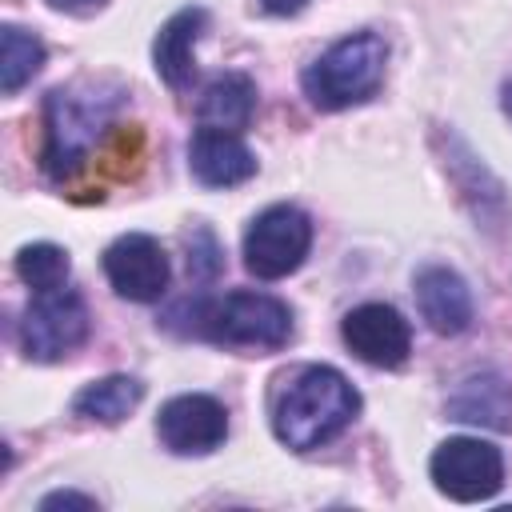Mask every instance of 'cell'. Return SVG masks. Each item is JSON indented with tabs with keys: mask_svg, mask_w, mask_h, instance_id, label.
Returning a JSON list of instances; mask_svg holds the SVG:
<instances>
[{
	"mask_svg": "<svg viewBox=\"0 0 512 512\" xmlns=\"http://www.w3.org/2000/svg\"><path fill=\"white\" fill-rule=\"evenodd\" d=\"M124 88L112 80H76L44 96V148L40 168L52 180H72L96 152L104 128L124 104Z\"/></svg>",
	"mask_w": 512,
	"mask_h": 512,
	"instance_id": "6da1fadb",
	"label": "cell"
},
{
	"mask_svg": "<svg viewBox=\"0 0 512 512\" xmlns=\"http://www.w3.org/2000/svg\"><path fill=\"white\" fill-rule=\"evenodd\" d=\"M360 412V392L328 364H304L272 400V432L292 452H312L336 440Z\"/></svg>",
	"mask_w": 512,
	"mask_h": 512,
	"instance_id": "7a4b0ae2",
	"label": "cell"
},
{
	"mask_svg": "<svg viewBox=\"0 0 512 512\" xmlns=\"http://www.w3.org/2000/svg\"><path fill=\"white\" fill-rule=\"evenodd\" d=\"M384 64H388V44L376 32H352L324 48L308 68H304V92L316 108L340 112L352 104H364L376 96L384 84Z\"/></svg>",
	"mask_w": 512,
	"mask_h": 512,
	"instance_id": "3957f363",
	"label": "cell"
},
{
	"mask_svg": "<svg viewBox=\"0 0 512 512\" xmlns=\"http://www.w3.org/2000/svg\"><path fill=\"white\" fill-rule=\"evenodd\" d=\"M192 308L188 332L232 344V348H284L292 340V312L284 300L268 292H228V296H204Z\"/></svg>",
	"mask_w": 512,
	"mask_h": 512,
	"instance_id": "277c9868",
	"label": "cell"
},
{
	"mask_svg": "<svg viewBox=\"0 0 512 512\" xmlns=\"http://www.w3.org/2000/svg\"><path fill=\"white\" fill-rule=\"evenodd\" d=\"M88 340V304L76 288L60 284L48 292H32V304L20 320V348L28 360L52 364L76 352Z\"/></svg>",
	"mask_w": 512,
	"mask_h": 512,
	"instance_id": "5b68a950",
	"label": "cell"
},
{
	"mask_svg": "<svg viewBox=\"0 0 512 512\" xmlns=\"http://www.w3.org/2000/svg\"><path fill=\"white\" fill-rule=\"evenodd\" d=\"M312 248V220L296 204L264 208L244 232V268L256 280L292 276Z\"/></svg>",
	"mask_w": 512,
	"mask_h": 512,
	"instance_id": "8992f818",
	"label": "cell"
},
{
	"mask_svg": "<svg viewBox=\"0 0 512 512\" xmlns=\"http://www.w3.org/2000/svg\"><path fill=\"white\" fill-rule=\"evenodd\" d=\"M432 484L456 504H476L500 492L504 484V456L496 444L480 436H448L432 452Z\"/></svg>",
	"mask_w": 512,
	"mask_h": 512,
	"instance_id": "52a82bcc",
	"label": "cell"
},
{
	"mask_svg": "<svg viewBox=\"0 0 512 512\" xmlns=\"http://www.w3.org/2000/svg\"><path fill=\"white\" fill-rule=\"evenodd\" d=\"M104 276L116 296H124L132 304H152L164 296L172 268H168V256L156 236L128 232L104 248Z\"/></svg>",
	"mask_w": 512,
	"mask_h": 512,
	"instance_id": "ba28073f",
	"label": "cell"
},
{
	"mask_svg": "<svg viewBox=\"0 0 512 512\" xmlns=\"http://www.w3.org/2000/svg\"><path fill=\"white\" fill-rule=\"evenodd\" d=\"M156 432H160V444L176 456H204V452H216L228 436V412L216 396H204V392H184V396H172L160 416H156Z\"/></svg>",
	"mask_w": 512,
	"mask_h": 512,
	"instance_id": "9c48e42d",
	"label": "cell"
},
{
	"mask_svg": "<svg viewBox=\"0 0 512 512\" xmlns=\"http://www.w3.org/2000/svg\"><path fill=\"white\" fill-rule=\"evenodd\" d=\"M340 336L348 352L372 368H400L412 352V328L392 304H360L344 316Z\"/></svg>",
	"mask_w": 512,
	"mask_h": 512,
	"instance_id": "30bf717a",
	"label": "cell"
},
{
	"mask_svg": "<svg viewBox=\"0 0 512 512\" xmlns=\"http://www.w3.org/2000/svg\"><path fill=\"white\" fill-rule=\"evenodd\" d=\"M188 168L208 188H232V184H244L256 176V156L240 140V132L196 128V136L188 144Z\"/></svg>",
	"mask_w": 512,
	"mask_h": 512,
	"instance_id": "8fae6325",
	"label": "cell"
},
{
	"mask_svg": "<svg viewBox=\"0 0 512 512\" xmlns=\"http://www.w3.org/2000/svg\"><path fill=\"white\" fill-rule=\"evenodd\" d=\"M204 28H208L204 8H180L160 24V32L152 40V64H156V76L168 88H176V92L192 88V80H196V40L204 36Z\"/></svg>",
	"mask_w": 512,
	"mask_h": 512,
	"instance_id": "7c38bea8",
	"label": "cell"
},
{
	"mask_svg": "<svg viewBox=\"0 0 512 512\" xmlns=\"http://www.w3.org/2000/svg\"><path fill=\"white\" fill-rule=\"evenodd\" d=\"M416 308L440 336H460L472 324V292L460 272L428 264L416 272Z\"/></svg>",
	"mask_w": 512,
	"mask_h": 512,
	"instance_id": "4fadbf2b",
	"label": "cell"
},
{
	"mask_svg": "<svg viewBox=\"0 0 512 512\" xmlns=\"http://www.w3.org/2000/svg\"><path fill=\"white\" fill-rule=\"evenodd\" d=\"M448 416L480 428H512V380L500 372H472L448 396Z\"/></svg>",
	"mask_w": 512,
	"mask_h": 512,
	"instance_id": "5bb4252c",
	"label": "cell"
},
{
	"mask_svg": "<svg viewBox=\"0 0 512 512\" xmlns=\"http://www.w3.org/2000/svg\"><path fill=\"white\" fill-rule=\"evenodd\" d=\"M256 112V84L244 72H224L204 84L196 100V120L200 128H224V132H244Z\"/></svg>",
	"mask_w": 512,
	"mask_h": 512,
	"instance_id": "9a60e30c",
	"label": "cell"
},
{
	"mask_svg": "<svg viewBox=\"0 0 512 512\" xmlns=\"http://www.w3.org/2000/svg\"><path fill=\"white\" fill-rule=\"evenodd\" d=\"M140 400H144V384L136 376H104L72 396V416L96 424H120Z\"/></svg>",
	"mask_w": 512,
	"mask_h": 512,
	"instance_id": "2e32d148",
	"label": "cell"
},
{
	"mask_svg": "<svg viewBox=\"0 0 512 512\" xmlns=\"http://www.w3.org/2000/svg\"><path fill=\"white\" fill-rule=\"evenodd\" d=\"M40 68H44L40 36H32V32H24L16 24H4L0 28V92L4 96L20 92Z\"/></svg>",
	"mask_w": 512,
	"mask_h": 512,
	"instance_id": "e0dca14e",
	"label": "cell"
},
{
	"mask_svg": "<svg viewBox=\"0 0 512 512\" xmlns=\"http://www.w3.org/2000/svg\"><path fill=\"white\" fill-rule=\"evenodd\" d=\"M68 272H72V264H68V252L60 244L40 240V244H24L16 252V276L32 292H48V288L68 284Z\"/></svg>",
	"mask_w": 512,
	"mask_h": 512,
	"instance_id": "ac0fdd59",
	"label": "cell"
},
{
	"mask_svg": "<svg viewBox=\"0 0 512 512\" xmlns=\"http://www.w3.org/2000/svg\"><path fill=\"white\" fill-rule=\"evenodd\" d=\"M220 248H216V240H212V232L208 228H196V236L188 240V272L196 276V280H212L216 272H220Z\"/></svg>",
	"mask_w": 512,
	"mask_h": 512,
	"instance_id": "d6986e66",
	"label": "cell"
},
{
	"mask_svg": "<svg viewBox=\"0 0 512 512\" xmlns=\"http://www.w3.org/2000/svg\"><path fill=\"white\" fill-rule=\"evenodd\" d=\"M40 508L48 512V508H96V500L92 496H80V492H48L44 500H40Z\"/></svg>",
	"mask_w": 512,
	"mask_h": 512,
	"instance_id": "ffe728a7",
	"label": "cell"
},
{
	"mask_svg": "<svg viewBox=\"0 0 512 512\" xmlns=\"http://www.w3.org/2000/svg\"><path fill=\"white\" fill-rule=\"evenodd\" d=\"M44 4L56 12H68V16H88V12L104 8V0H44Z\"/></svg>",
	"mask_w": 512,
	"mask_h": 512,
	"instance_id": "44dd1931",
	"label": "cell"
},
{
	"mask_svg": "<svg viewBox=\"0 0 512 512\" xmlns=\"http://www.w3.org/2000/svg\"><path fill=\"white\" fill-rule=\"evenodd\" d=\"M304 4H308V0H260V8H264L268 16H296Z\"/></svg>",
	"mask_w": 512,
	"mask_h": 512,
	"instance_id": "7402d4cb",
	"label": "cell"
},
{
	"mask_svg": "<svg viewBox=\"0 0 512 512\" xmlns=\"http://www.w3.org/2000/svg\"><path fill=\"white\" fill-rule=\"evenodd\" d=\"M500 104H504V112H508V116H512V80H508V84H504V100H500Z\"/></svg>",
	"mask_w": 512,
	"mask_h": 512,
	"instance_id": "603a6c76",
	"label": "cell"
}]
</instances>
